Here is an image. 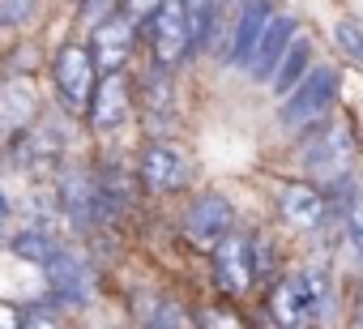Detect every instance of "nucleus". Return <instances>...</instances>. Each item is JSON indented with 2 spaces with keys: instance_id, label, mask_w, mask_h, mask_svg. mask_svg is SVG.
<instances>
[{
  "instance_id": "obj_22",
  "label": "nucleus",
  "mask_w": 363,
  "mask_h": 329,
  "mask_svg": "<svg viewBox=\"0 0 363 329\" xmlns=\"http://www.w3.org/2000/svg\"><path fill=\"white\" fill-rule=\"evenodd\" d=\"M9 248H13L22 261H35V265H43V261L52 257V240H48L39 227H26V231H18V235L9 240Z\"/></svg>"
},
{
  "instance_id": "obj_26",
  "label": "nucleus",
  "mask_w": 363,
  "mask_h": 329,
  "mask_svg": "<svg viewBox=\"0 0 363 329\" xmlns=\"http://www.w3.org/2000/svg\"><path fill=\"white\" fill-rule=\"evenodd\" d=\"M116 5H120V18H128V22L137 26V22H145V18L162 5V0H116Z\"/></svg>"
},
{
  "instance_id": "obj_15",
  "label": "nucleus",
  "mask_w": 363,
  "mask_h": 329,
  "mask_svg": "<svg viewBox=\"0 0 363 329\" xmlns=\"http://www.w3.org/2000/svg\"><path fill=\"white\" fill-rule=\"evenodd\" d=\"M269 312H274V320H278L282 329H299V325H308V320H312L308 299H303V286H299V278H295V274H291V278H282V282L269 291Z\"/></svg>"
},
{
  "instance_id": "obj_17",
  "label": "nucleus",
  "mask_w": 363,
  "mask_h": 329,
  "mask_svg": "<svg viewBox=\"0 0 363 329\" xmlns=\"http://www.w3.org/2000/svg\"><path fill=\"white\" fill-rule=\"evenodd\" d=\"M295 278H299V286H303V299H308L312 320H325V316L333 312V278H329L320 265H308V269H299Z\"/></svg>"
},
{
  "instance_id": "obj_32",
  "label": "nucleus",
  "mask_w": 363,
  "mask_h": 329,
  "mask_svg": "<svg viewBox=\"0 0 363 329\" xmlns=\"http://www.w3.org/2000/svg\"><path fill=\"white\" fill-rule=\"evenodd\" d=\"M18 329H56V320L35 312V316H22V325H18Z\"/></svg>"
},
{
  "instance_id": "obj_9",
  "label": "nucleus",
  "mask_w": 363,
  "mask_h": 329,
  "mask_svg": "<svg viewBox=\"0 0 363 329\" xmlns=\"http://www.w3.org/2000/svg\"><path fill=\"white\" fill-rule=\"evenodd\" d=\"M223 235H231V206L223 197H201L184 214V240L201 252H210Z\"/></svg>"
},
{
  "instance_id": "obj_12",
  "label": "nucleus",
  "mask_w": 363,
  "mask_h": 329,
  "mask_svg": "<svg viewBox=\"0 0 363 329\" xmlns=\"http://www.w3.org/2000/svg\"><path fill=\"white\" fill-rule=\"evenodd\" d=\"M291 39H295V22L291 18H269L265 30L257 35L252 52H248L252 77H274V69H278V60H282V52H286Z\"/></svg>"
},
{
  "instance_id": "obj_13",
  "label": "nucleus",
  "mask_w": 363,
  "mask_h": 329,
  "mask_svg": "<svg viewBox=\"0 0 363 329\" xmlns=\"http://www.w3.org/2000/svg\"><path fill=\"white\" fill-rule=\"evenodd\" d=\"M56 158H60V133L56 128H22L18 141H13V162L26 172H52L56 167Z\"/></svg>"
},
{
  "instance_id": "obj_18",
  "label": "nucleus",
  "mask_w": 363,
  "mask_h": 329,
  "mask_svg": "<svg viewBox=\"0 0 363 329\" xmlns=\"http://www.w3.org/2000/svg\"><path fill=\"white\" fill-rule=\"evenodd\" d=\"M137 316L150 329H193V320L179 312V303H171L162 295H137Z\"/></svg>"
},
{
  "instance_id": "obj_1",
  "label": "nucleus",
  "mask_w": 363,
  "mask_h": 329,
  "mask_svg": "<svg viewBox=\"0 0 363 329\" xmlns=\"http://www.w3.org/2000/svg\"><path fill=\"white\" fill-rule=\"evenodd\" d=\"M52 77H56V94L65 103V111L73 116H86V103H90V90L99 82V65L90 56V48L82 43H65L52 60Z\"/></svg>"
},
{
  "instance_id": "obj_27",
  "label": "nucleus",
  "mask_w": 363,
  "mask_h": 329,
  "mask_svg": "<svg viewBox=\"0 0 363 329\" xmlns=\"http://www.w3.org/2000/svg\"><path fill=\"white\" fill-rule=\"evenodd\" d=\"M252 257H257V261L248 265L252 278H269V274H274V244H252Z\"/></svg>"
},
{
  "instance_id": "obj_31",
  "label": "nucleus",
  "mask_w": 363,
  "mask_h": 329,
  "mask_svg": "<svg viewBox=\"0 0 363 329\" xmlns=\"http://www.w3.org/2000/svg\"><path fill=\"white\" fill-rule=\"evenodd\" d=\"M22 325V312L18 308H5V303H0V329H18Z\"/></svg>"
},
{
  "instance_id": "obj_2",
  "label": "nucleus",
  "mask_w": 363,
  "mask_h": 329,
  "mask_svg": "<svg viewBox=\"0 0 363 329\" xmlns=\"http://www.w3.org/2000/svg\"><path fill=\"white\" fill-rule=\"evenodd\" d=\"M333 94H337V73H333V69H308V73L286 90L282 124H286V128H303V124L320 120V116L333 107Z\"/></svg>"
},
{
  "instance_id": "obj_20",
  "label": "nucleus",
  "mask_w": 363,
  "mask_h": 329,
  "mask_svg": "<svg viewBox=\"0 0 363 329\" xmlns=\"http://www.w3.org/2000/svg\"><path fill=\"white\" fill-rule=\"evenodd\" d=\"M308 60H312V43L299 35V39H291L286 43V52H282V60H278V69H274V86L286 94L303 73H308Z\"/></svg>"
},
{
  "instance_id": "obj_24",
  "label": "nucleus",
  "mask_w": 363,
  "mask_h": 329,
  "mask_svg": "<svg viewBox=\"0 0 363 329\" xmlns=\"http://www.w3.org/2000/svg\"><path fill=\"white\" fill-rule=\"evenodd\" d=\"M197 329H244V320L231 308H206L197 316Z\"/></svg>"
},
{
  "instance_id": "obj_29",
  "label": "nucleus",
  "mask_w": 363,
  "mask_h": 329,
  "mask_svg": "<svg viewBox=\"0 0 363 329\" xmlns=\"http://www.w3.org/2000/svg\"><path fill=\"white\" fill-rule=\"evenodd\" d=\"M337 43L346 48V56H350V60H359V56H363V43H359V26H354V22H342V26H337Z\"/></svg>"
},
{
  "instance_id": "obj_30",
  "label": "nucleus",
  "mask_w": 363,
  "mask_h": 329,
  "mask_svg": "<svg viewBox=\"0 0 363 329\" xmlns=\"http://www.w3.org/2000/svg\"><path fill=\"white\" fill-rule=\"evenodd\" d=\"M9 227H13V206H9V197H5V189H0V240L9 235Z\"/></svg>"
},
{
  "instance_id": "obj_5",
  "label": "nucleus",
  "mask_w": 363,
  "mask_h": 329,
  "mask_svg": "<svg viewBox=\"0 0 363 329\" xmlns=\"http://www.w3.org/2000/svg\"><path fill=\"white\" fill-rule=\"evenodd\" d=\"M350 162H354V137L346 128H329L320 141L308 145L303 154V167L316 176V180H329L337 184L342 176H350Z\"/></svg>"
},
{
  "instance_id": "obj_3",
  "label": "nucleus",
  "mask_w": 363,
  "mask_h": 329,
  "mask_svg": "<svg viewBox=\"0 0 363 329\" xmlns=\"http://www.w3.org/2000/svg\"><path fill=\"white\" fill-rule=\"evenodd\" d=\"M150 22V48H154V65L158 69H175L193 48H189V22H184V5L179 0H162V5L145 18Z\"/></svg>"
},
{
  "instance_id": "obj_7",
  "label": "nucleus",
  "mask_w": 363,
  "mask_h": 329,
  "mask_svg": "<svg viewBox=\"0 0 363 329\" xmlns=\"http://www.w3.org/2000/svg\"><path fill=\"white\" fill-rule=\"evenodd\" d=\"M184 180H189V158L175 145H167V141L145 145V154H141V184L150 193H175Z\"/></svg>"
},
{
  "instance_id": "obj_6",
  "label": "nucleus",
  "mask_w": 363,
  "mask_h": 329,
  "mask_svg": "<svg viewBox=\"0 0 363 329\" xmlns=\"http://www.w3.org/2000/svg\"><path fill=\"white\" fill-rule=\"evenodd\" d=\"M43 269H48V286H52V295H56L60 303L82 308V303L90 299L94 278H90V269H86V261H82L77 252H60V248H52V257L43 261Z\"/></svg>"
},
{
  "instance_id": "obj_11",
  "label": "nucleus",
  "mask_w": 363,
  "mask_h": 329,
  "mask_svg": "<svg viewBox=\"0 0 363 329\" xmlns=\"http://www.w3.org/2000/svg\"><path fill=\"white\" fill-rule=\"evenodd\" d=\"M128 52H133V22L128 18H103L99 26H94V43H90V56H94V65H103L107 73H120V65L128 60Z\"/></svg>"
},
{
  "instance_id": "obj_19",
  "label": "nucleus",
  "mask_w": 363,
  "mask_h": 329,
  "mask_svg": "<svg viewBox=\"0 0 363 329\" xmlns=\"http://www.w3.org/2000/svg\"><path fill=\"white\" fill-rule=\"evenodd\" d=\"M30 116H35V90L9 82L5 90H0V124H5L9 133H22V124Z\"/></svg>"
},
{
  "instance_id": "obj_10",
  "label": "nucleus",
  "mask_w": 363,
  "mask_h": 329,
  "mask_svg": "<svg viewBox=\"0 0 363 329\" xmlns=\"http://www.w3.org/2000/svg\"><path fill=\"white\" fill-rule=\"evenodd\" d=\"M210 252H214V282H218V291H227V295H244L248 282H252V269H248V244H244L240 235H223Z\"/></svg>"
},
{
  "instance_id": "obj_21",
  "label": "nucleus",
  "mask_w": 363,
  "mask_h": 329,
  "mask_svg": "<svg viewBox=\"0 0 363 329\" xmlns=\"http://www.w3.org/2000/svg\"><path fill=\"white\" fill-rule=\"evenodd\" d=\"M179 5H184V22H189V48H206L214 35L218 0H179Z\"/></svg>"
},
{
  "instance_id": "obj_4",
  "label": "nucleus",
  "mask_w": 363,
  "mask_h": 329,
  "mask_svg": "<svg viewBox=\"0 0 363 329\" xmlns=\"http://www.w3.org/2000/svg\"><path fill=\"white\" fill-rule=\"evenodd\" d=\"M56 206H60V210L73 218V227H82V231L107 214L103 193H99V184H94L90 172H65V176H60V189H56Z\"/></svg>"
},
{
  "instance_id": "obj_16",
  "label": "nucleus",
  "mask_w": 363,
  "mask_h": 329,
  "mask_svg": "<svg viewBox=\"0 0 363 329\" xmlns=\"http://www.w3.org/2000/svg\"><path fill=\"white\" fill-rule=\"evenodd\" d=\"M269 18H274L269 13V0H248V9L235 22V39H231V60L235 65H248V52H252V43H257V35L265 30Z\"/></svg>"
},
{
  "instance_id": "obj_14",
  "label": "nucleus",
  "mask_w": 363,
  "mask_h": 329,
  "mask_svg": "<svg viewBox=\"0 0 363 329\" xmlns=\"http://www.w3.org/2000/svg\"><path fill=\"white\" fill-rule=\"evenodd\" d=\"M278 206H282V218H286L295 231H316V227L325 223V214H329L325 197H320L312 184H291Z\"/></svg>"
},
{
  "instance_id": "obj_28",
  "label": "nucleus",
  "mask_w": 363,
  "mask_h": 329,
  "mask_svg": "<svg viewBox=\"0 0 363 329\" xmlns=\"http://www.w3.org/2000/svg\"><path fill=\"white\" fill-rule=\"evenodd\" d=\"M111 5H116V0H82V22L99 26L103 18H111Z\"/></svg>"
},
{
  "instance_id": "obj_8",
  "label": "nucleus",
  "mask_w": 363,
  "mask_h": 329,
  "mask_svg": "<svg viewBox=\"0 0 363 329\" xmlns=\"http://www.w3.org/2000/svg\"><path fill=\"white\" fill-rule=\"evenodd\" d=\"M128 103H133L128 82H124L120 73H103V77L94 82V90H90V103H86V120H90V128H99V133L116 128V124L128 116Z\"/></svg>"
},
{
  "instance_id": "obj_25",
  "label": "nucleus",
  "mask_w": 363,
  "mask_h": 329,
  "mask_svg": "<svg viewBox=\"0 0 363 329\" xmlns=\"http://www.w3.org/2000/svg\"><path fill=\"white\" fill-rule=\"evenodd\" d=\"M35 9V0H0V22L5 26H22Z\"/></svg>"
},
{
  "instance_id": "obj_23",
  "label": "nucleus",
  "mask_w": 363,
  "mask_h": 329,
  "mask_svg": "<svg viewBox=\"0 0 363 329\" xmlns=\"http://www.w3.org/2000/svg\"><path fill=\"white\" fill-rule=\"evenodd\" d=\"M145 99H150V103H145V107H150L145 116H154L158 107H162V116H171V90H167V77L150 73V77H145Z\"/></svg>"
}]
</instances>
